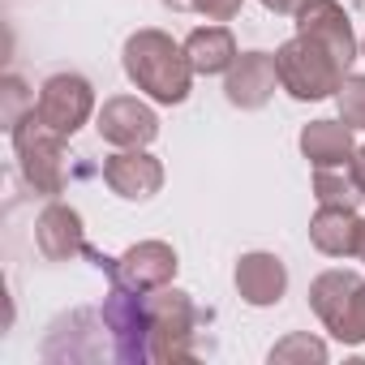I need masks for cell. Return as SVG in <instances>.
I'll use <instances>...</instances> for the list:
<instances>
[{
  "mask_svg": "<svg viewBox=\"0 0 365 365\" xmlns=\"http://www.w3.org/2000/svg\"><path fill=\"white\" fill-rule=\"evenodd\" d=\"M356 258H361V262H365V241H361V254H356Z\"/></svg>",
  "mask_w": 365,
  "mask_h": 365,
  "instance_id": "cell-25",
  "label": "cell"
},
{
  "mask_svg": "<svg viewBox=\"0 0 365 365\" xmlns=\"http://www.w3.org/2000/svg\"><path fill=\"white\" fill-rule=\"evenodd\" d=\"M22 103H26V86H22V78H5V129H14L26 112H22Z\"/></svg>",
  "mask_w": 365,
  "mask_h": 365,
  "instance_id": "cell-22",
  "label": "cell"
},
{
  "mask_svg": "<svg viewBox=\"0 0 365 365\" xmlns=\"http://www.w3.org/2000/svg\"><path fill=\"white\" fill-rule=\"evenodd\" d=\"M159 5L172 9V14H202L211 22H232L245 0H159Z\"/></svg>",
  "mask_w": 365,
  "mask_h": 365,
  "instance_id": "cell-21",
  "label": "cell"
},
{
  "mask_svg": "<svg viewBox=\"0 0 365 365\" xmlns=\"http://www.w3.org/2000/svg\"><path fill=\"white\" fill-rule=\"evenodd\" d=\"M309 309L339 344H365V279L356 271H322L309 284Z\"/></svg>",
  "mask_w": 365,
  "mask_h": 365,
  "instance_id": "cell-4",
  "label": "cell"
},
{
  "mask_svg": "<svg viewBox=\"0 0 365 365\" xmlns=\"http://www.w3.org/2000/svg\"><path fill=\"white\" fill-rule=\"evenodd\" d=\"M258 5H262L267 14H279V18H297L309 0H258Z\"/></svg>",
  "mask_w": 365,
  "mask_h": 365,
  "instance_id": "cell-23",
  "label": "cell"
},
{
  "mask_svg": "<svg viewBox=\"0 0 365 365\" xmlns=\"http://www.w3.org/2000/svg\"><path fill=\"white\" fill-rule=\"evenodd\" d=\"M180 271V258L168 241H138L129 245L120 258H112V288H125V292H155V288H168Z\"/></svg>",
  "mask_w": 365,
  "mask_h": 365,
  "instance_id": "cell-7",
  "label": "cell"
},
{
  "mask_svg": "<svg viewBox=\"0 0 365 365\" xmlns=\"http://www.w3.org/2000/svg\"><path fill=\"white\" fill-rule=\"evenodd\" d=\"M95 129H99V138L108 146L138 150V146H150L159 138V116H155L150 103H142L133 95H112L95 112Z\"/></svg>",
  "mask_w": 365,
  "mask_h": 365,
  "instance_id": "cell-9",
  "label": "cell"
},
{
  "mask_svg": "<svg viewBox=\"0 0 365 365\" xmlns=\"http://www.w3.org/2000/svg\"><path fill=\"white\" fill-rule=\"evenodd\" d=\"M9 142H14V155H18L26 185L43 198H61L65 194V138H56L31 108L9 129Z\"/></svg>",
  "mask_w": 365,
  "mask_h": 365,
  "instance_id": "cell-5",
  "label": "cell"
},
{
  "mask_svg": "<svg viewBox=\"0 0 365 365\" xmlns=\"http://www.w3.org/2000/svg\"><path fill=\"white\" fill-rule=\"evenodd\" d=\"M103 180L108 190L125 202H150L159 190H163V163L138 146V150H116L103 159Z\"/></svg>",
  "mask_w": 365,
  "mask_h": 365,
  "instance_id": "cell-11",
  "label": "cell"
},
{
  "mask_svg": "<svg viewBox=\"0 0 365 365\" xmlns=\"http://www.w3.org/2000/svg\"><path fill=\"white\" fill-rule=\"evenodd\" d=\"M309 241L327 258H356L365 241V220L356 207H318L309 220Z\"/></svg>",
  "mask_w": 365,
  "mask_h": 365,
  "instance_id": "cell-15",
  "label": "cell"
},
{
  "mask_svg": "<svg viewBox=\"0 0 365 365\" xmlns=\"http://www.w3.org/2000/svg\"><path fill=\"white\" fill-rule=\"evenodd\" d=\"M361 56H365V39H361Z\"/></svg>",
  "mask_w": 365,
  "mask_h": 365,
  "instance_id": "cell-26",
  "label": "cell"
},
{
  "mask_svg": "<svg viewBox=\"0 0 365 365\" xmlns=\"http://www.w3.org/2000/svg\"><path fill=\"white\" fill-rule=\"evenodd\" d=\"M275 69H279V91H288L297 103L335 99L339 82L348 78V65L314 35H292L288 43H279Z\"/></svg>",
  "mask_w": 365,
  "mask_h": 365,
  "instance_id": "cell-2",
  "label": "cell"
},
{
  "mask_svg": "<svg viewBox=\"0 0 365 365\" xmlns=\"http://www.w3.org/2000/svg\"><path fill=\"white\" fill-rule=\"evenodd\" d=\"M352 172H356V180H361V190H365V146L356 150V159H352Z\"/></svg>",
  "mask_w": 365,
  "mask_h": 365,
  "instance_id": "cell-24",
  "label": "cell"
},
{
  "mask_svg": "<svg viewBox=\"0 0 365 365\" xmlns=\"http://www.w3.org/2000/svg\"><path fill=\"white\" fill-rule=\"evenodd\" d=\"M267 361L271 365H322L327 361V344L318 339V335H309V331H292V335H284L271 352H267Z\"/></svg>",
  "mask_w": 365,
  "mask_h": 365,
  "instance_id": "cell-19",
  "label": "cell"
},
{
  "mask_svg": "<svg viewBox=\"0 0 365 365\" xmlns=\"http://www.w3.org/2000/svg\"><path fill=\"white\" fill-rule=\"evenodd\" d=\"M279 86V69H275V52H241L232 61V69L224 73V99L241 112H258L271 103Z\"/></svg>",
  "mask_w": 365,
  "mask_h": 365,
  "instance_id": "cell-10",
  "label": "cell"
},
{
  "mask_svg": "<svg viewBox=\"0 0 365 365\" xmlns=\"http://www.w3.org/2000/svg\"><path fill=\"white\" fill-rule=\"evenodd\" d=\"M35 116H39L56 138L69 142V138L95 116V86H91L82 73H52V78L39 86Z\"/></svg>",
  "mask_w": 365,
  "mask_h": 365,
  "instance_id": "cell-6",
  "label": "cell"
},
{
  "mask_svg": "<svg viewBox=\"0 0 365 365\" xmlns=\"http://www.w3.org/2000/svg\"><path fill=\"white\" fill-rule=\"evenodd\" d=\"M120 65H125V78L155 103L163 108H176L185 103L190 91H194V65L185 56V43H176L172 35L155 31V26H142L125 39L120 48Z\"/></svg>",
  "mask_w": 365,
  "mask_h": 365,
  "instance_id": "cell-1",
  "label": "cell"
},
{
  "mask_svg": "<svg viewBox=\"0 0 365 365\" xmlns=\"http://www.w3.org/2000/svg\"><path fill=\"white\" fill-rule=\"evenodd\" d=\"M297 35L322 39L348 69H352V61L361 56V43H356V35H352V18L344 14L339 0H309V5L297 14Z\"/></svg>",
  "mask_w": 365,
  "mask_h": 365,
  "instance_id": "cell-14",
  "label": "cell"
},
{
  "mask_svg": "<svg viewBox=\"0 0 365 365\" xmlns=\"http://www.w3.org/2000/svg\"><path fill=\"white\" fill-rule=\"evenodd\" d=\"M99 314L108 322V344H112L116 361L146 365L150 361V348H146V305H142V292L112 288L103 297V309Z\"/></svg>",
  "mask_w": 365,
  "mask_h": 365,
  "instance_id": "cell-8",
  "label": "cell"
},
{
  "mask_svg": "<svg viewBox=\"0 0 365 365\" xmlns=\"http://www.w3.org/2000/svg\"><path fill=\"white\" fill-rule=\"evenodd\" d=\"M142 305H146V348H150V361L155 365L194 361V335H198V322H202V309L194 305V297L168 284V288L142 292Z\"/></svg>",
  "mask_w": 365,
  "mask_h": 365,
  "instance_id": "cell-3",
  "label": "cell"
},
{
  "mask_svg": "<svg viewBox=\"0 0 365 365\" xmlns=\"http://www.w3.org/2000/svg\"><path fill=\"white\" fill-rule=\"evenodd\" d=\"M232 284L241 292L245 305L254 309H271L284 301L288 292V267L279 254H267V250H250L237 258V271H232Z\"/></svg>",
  "mask_w": 365,
  "mask_h": 365,
  "instance_id": "cell-13",
  "label": "cell"
},
{
  "mask_svg": "<svg viewBox=\"0 0 365 365\" xmlns=\"http://www.w3.org/2000/svg\"><path fill=\"white\" fill-rule=\"evenodd\" d=\"M185 56H190L194 73L215 78V73H228L232 61H237L241 52H237L232 31H228L224 22H215V26H198V31H190V39H185Z\"/></svg>",
  "mask_w": 365,
  "mask_h": 365,
  "instance_id": "cell-17",
  "label": "cell"
},
{
  "mask_svg": "<svg viewBox=\"0 0 365 365\" xmlns=\"http://www.w3.org/2000/svg\"><path fill=\"white\" fill-rule=\"evenodd\" d=\"M35 245H39V254L48 262H73L78 254H91L82 215L69 202H61V198H52L39 211V220H35Z\"/></svg>",
  "mask_w": 365,
  "mask_h": 365,
  "instance_id": "cell-12",
  "label": "cell"
},
{
  "mask_svg": "<svg viewBox=\"0 0 365 365\" xmlns=\"http://www.w3.org/2000/svg\"><path fill=\"white\" fill-rule=\"evenodd\" d=\"M314 198L318 207H361L365 190L352 168H314Z\"/></svg>",
  "mask_w": 365,
  "mask_h": 365,
  "instance_id": "cell-18",
  "label": "cell"
},
{
  "mask_svg": "<svg viewBox=\"0 0 365 365\" xmlns=\"http://www.w3.org/2000/svg\"><path fill=\"white\" fill-rule=\"evenodd\" d=\"M297 142H301V155L309 159V168H352V159H356L352 129L344 120H309Z\"/></svg>",
  "mask_w": 365,
  "mask_h": 365,
  "instance_id": "cell-16",
  "label": "cell"
},
{
  "mask_svg": "<svg viewBox=\"0 0 365 365\" xmlns=\"http://www.w3.org/2000/svg\"><path fill=\"white\" fill-rule=\"evenodd\" d=\"M335 108H339V120L348 129H365V73H348L335 91Z\"/></svg>",
  "mask_w": 365,
  "mask_h": 365,
  "instance_id": "cell-20",
  "label": "cell"
}]
</instances>
